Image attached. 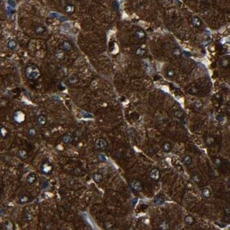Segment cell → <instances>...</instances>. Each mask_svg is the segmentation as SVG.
Here are the masks:
<instances>
[{
  "mask_svg": "<svg viewBox=\"0 0 230 230\" xmlns=\"http://www.w3.org/2000/svg\"><path fill=\"white\" fill-rule=\"evenodd\" d=\"M37 123L38 124L40 125V126H43V125H45L46 123H47V118L45 116H44V115H40V116H38V119H37Z\"/></svg>",
  "mask_w": 230,
  "mask_h": 230,
  "instance_id": "30bf717a",
  "label": "cell"
},
{
  "mask_svg": "<svg viewBox=\"0 0 230 230\" xmlns=\"http://www.w3.org/2000/svg\"><path fill=\"white\" fill-rule=\"evenodd\" d=\"M72 140H73V138L70 135H65L62 137V141L64 142L65 143H66V144L71 143L72 142Z\"/></svg>",
  "mask_w": 230,
  "mask_h": 230,
  "instance_id": "9a60e30c",
  "label": "cell"
},
{
  "mask_svg": "<svg viewBox=\"0 0 230 230\" xmlns=\"http://www.w3.org/2000/svg\"><path fill=\"white\" fill-rule=\"evenodd\" d=\"M163 150L165 152H169L170 150H171V144L169 143H164L163 144Z\"/></svg>",
  "mask_w": 230,
  "mask_h": 230,
  "instance_id": "cb8c5ba5",
  "label": "cell"
},
{
  "mask_svg": "<svg viewBox=\"0 0 230 230\" xmlns=\"http://www.w3.org/2000/svg\"><path fill=\"white\" fill-rule=\"evenodd\" d=\"M55 56L58 59H62L65 57V54H64V50H62V49H58L55 50Z\"/></svg>",
  "mask_w": 230,
  "mask_h": 230,
  "instance_id": "ba28073f",
  "label": "cell"
},
{
  "mask_svg": "<svg viewBox=\"0 0 230 230\" xmlns=\"http://www.w3.org/2000/svg\"><path fill=\"white\" fill-rule=\"evenodd\" d=\"M175 115L176 116L177 118H181L182 116V113L181 111H176L175 113Z\"/></svg>",
  "mask_w": 230,
  "mask_h": 230,
  "instance_id": "4dcf8cb0",
  "label": "cell"
},
{
  "mask_svg": "<svg viewBox=\"0 0 230 230\" xmlns=\"http://www.w3.org/2000/svg\"><path fill=\"white\" fill-rule=\"evenodd\" d=\"M202 194L203 195V197H205V198H208L210 196V190L207 188L203 189L202 191Z\"/></svg>",
  "mask_w": 230,
  "mask_h": 230,
  "instance_id": "44dd1931",
  "label": "cell"
},
{
  "mask_svg": "<svg viewBox=\"0 0 230 230\" xmlns=\"http://www.w3.org/2000/svg\"><path fill=\"white\" fill-rule=\"evenodd\" d=\"M160 228L162 229V230H166V229L169 228V225L164 222H162L161 224H160Z\"/></svg>",
  "mask_w": 230,
  "mask_h": 230,
  "instance_id": "f1b7e54d",
  "label": "cell"
},
{
  "mask_svg": "<svg viewBox=\"0 0 230 230\" xmlns=\"http://www.w3.org/2000/svg\"><path fill=\"white\" fill-rule=\"evenodd\" d=\"M13 119L16 123L21 124L25 121L26 115L22 111H16L13 115Z\"/></svg>",
  "mask_w": 230,
  "mask_h": 230,
  "instance_id": "3957f363",
  "label": "cell"
},
{
  "mask_svg": "<svg viewBox=\"0 0 230 230\" xmlns=\"http://www.w3.org/2000/svg\"><path fill=\"white\" fill-rule=\"evenodd\" d=\"M167 75H168V77H173L174 76V72L173 70H168V72H167Z\"/></svg>",
  "mask_w": 230,
  "mask_h": 230,
  "instance_id": "f546056e",
  "label": "cell"
},
{
  "mask_svg": "<svg viewBox=\"0 0 230 230\" xmlns=\"http://www.w3.org/2000/svg\"><path fill=\"white\" fill-rule=\"evenodd\" d=\"M0 135L2 137H6L8 135V130L4 127L0 128Z\"/></svg>",
  "mask_w": 230,
  "mask_h": 230,
  "instance_id": "ac0fdd59",
  "label": "cell"
},
{
  "mask_svg": "<svg viewBox=\"0 0 230 230\" xmlns=\"http://www.w3.org/2000/svg\"><path fill=\"white\" fill-rule=\"evenodd\" d=\"M53 169H54L53 165L47 161L43 162V164L41 166V172L45 175H50L53 172Z\"/></svg>",
  "mask_w": 230,
  "mask_h": 230,
  "instance_id": "7a4b0ae2",
  "label": "cell"
},
{
  "mask_svg": "<svg viewBox=\"0 0 230 230\" xmlns=\"http://www.w3.org/2000/svg\"><path fill=\"white\" fill-rule=\"evenodd\" d=\"M62 50L64 51H70L72 49V45L70 43L67 41L63 42V43L62 44Z\"/></svg>",
  "mask_w": 230,
  "mask_h": 230,
  "instance_id": "8fae6325",
  "label": "cell"
},
{
  "mask_svg": "<svg viewBox=\"0 0 230 230\" xmlns=\"http://www.w3.org/2000/svg\"><path fill=\"white\" fill-rule=\"evenodd\" d=\"M200 1H202V0H200Z\"/></svg>",
  "mask_w": 230,
  "mask_h": 230,
  "instance_id": "d6a6232c",
  "label": "cell"
},
{
  "mask_svg": "<svg viewBox=\"0 0 230 230\" xmlns=\"http://www.w3.org/2000/svg\"><path fill=\"white\" fill-rule=\"evenodd\" d=\"M149 177L154 181H158L160 178V172L157 169H153L149 173Z\"/></svg>",
  "mask_w": 230,
  "mask_h": 230,
  "instance_id": "8992f818",
  "label": "cell"
},
{
  "mask_svg": "<svg viewBox=\"0 0 230 230\" xmlns=\"http://www.w3.org/2000/svg\"><path fill=\"white\" fill-rule=\"evenodd\" d=\"M130 187L133 190L137 191V192H140L142 190V183L139 181H133L130 183Z\"/></svg>",
  "mask_w": 230,
  "mask_h": 230,
  "instance_id": "5b68a950",
  "label": "cell"
},
{
  "mask_svg": "<svg viewBox=\"0 0 230 230\" xmlns=\"http://www.w3.org/2000/svg\"><path fill=\"white\" fill-rule=\"evenodd\" d=\"M94 180L96 183H100L103 180V176L101 173H95L94 175Z\"/></svg>",
  "mask_w": 230,
  "mask_h": 230,
  "instance_id": "e0dca14e",
  "label": "cell"
},
{
  "mask_svg": "<svg viewBox=\"0 0 230 230\" xmlns=\"http://www.w3.org/2000/svg\"><path fill=\"white\" fill-rule=\"evenodd\" d=\"M74 11V6L71 4H68L65 7V12L68 14H72Z\"/></svg>",
  "mask_w": 230,
  "mask_h": 230,
  "instance_id": "ffe728a7",
  "label": "cell"
},
{
  "mask_svg": "<svg viewBox=\"0 0 230 230\" xmlns=\"http://www.w3.org/2000/svg\"><path fill=\"white\" fill-rule=\"evenodd\" d=\"M17 46V42L14 40H10L7 43V47H9V49H12L14 50L15 49Z\"/></svg>",
  "mask_w": 230,
  "mask_h": 230,
  "instance_id": "4fadbf2b",
  "label": "cell"
},
{
  "mask_svg": "<svg viewBox=\"0 0 230 230\" xmlns=\"http://www.w3.org/2000/svg\"><path fill=\"white\" fill-rule=\"evenodd\" d=\"M214 142H215L214 138L212 137H207V139L206 140V144L207 145H211Z\"/></svg>",
  "mask_w": 230,
  "mask_h": 230,
  "instance_id": "4316f807",
  "label": "cell"
},
{
  "mask_svg": "<svg viewBox=\"0 0 230 230\" xmlns=\"http://www.w3.org/2000/svg\"><path fill=\"white\" fill-rule=\"evenodd\" d=\"M145 53V51L144 50H142L141 48H138L136 51V54L138 55H143Z\"/></svg>",
  "mask_w": 230,
  "mask_h": 230,
  "instance_id": "83f0119b",
  "label": "cell"
},
{
  "mask_svg": "<svg viewBox=\"0 0 230 230\" xmlns=\"http://www.w3.org/2000/svg\"><path fill=\"white\" fill-rule=\"evenodd\" d=\"M155 203L157 204V205H161V204H163L164 202V197H162V198H161V197H159V198H157L156 199H155Z\"/></svg>",
  "mask_w": 230,
  "mask_h": 230,
  "instance_id": "484cf974",
  "label": "cell"
},
{
  "mask_svg": "<svg viewBox=\"0 0 230 230\" xmlns=\"http://www.w3.org/2000/svg\"><path fill=\"white\" fill-rule=\"evenodd\" d=\"M183 161H184V163L186 164V165H190V164H191V162H192V159H191V157H189V156H185V157H183Z\"/></svg>",
  "mask_w": 230,
  "mask_h": 230,
  "instance_id": "603a6c76",
  "label": "cell"
},
{
  "mask_svg": "<svg viewBox=\"0 0 230 230\" xmlns=\"http://www.w3.org/2000/svg\"><path fill=\"white\" fill-rule=\"evenodd\" d=\"M25 74L30 80H36L41 77V72L36 65H29L25 69Z\"/></svg>",
  "mask_w": 230,
  "mask_h": 230,
  "instance_id": "6da1fadb",
  "label": "cell"
},
{
  "mask_svg": "<svg viewBox=\"0 0 230 230\" xmlns=\"http://www.w3.org/2000/svg\"><path fill=\"white\" fill-rule=\"evenodd\" d=\"M215 164H216V165L217 166H219L221 164V161L219 160V159H215Z\"/></svg>",
  "mask_w": 230,
  "mask_h": 230,
  "instance_id": "1f68e13d",
  "label": "cell"
},
{
  "mask_svg": "<svg viewBox=\"0 0 230 230\" xmlns=\"http://www.w3.org/2000/svg\"><path fill=\"white\" fill-rule=\"evenodd\" d=\"M36 176L34 173H30L29 174V176L26 178V182L29 185H32L35 183L36 181Z\"/></svg>",
  "mask_w": 230,
  "mask_h": 230,
  "instance_id": "52a82bcc",
  "label": "cell"
},
{
  "mask_svg": "<svg viewBox=\"0 0 230 230\" xmlns=\"http://www.w3.org/2000/svg\"><path fill=\"white\" fill-rule=\"evenodd\" d=\"M18 156L21 159H26L28 158V154L26 152V151H25L24 149H21L18 152Z\"/></svg>",
  "mask_w": 230,
  "mask_h": 230,
  "instance_id": "7c38bea8",
  "label": "cell"
},
{
  "mask_svg": "<svg viewBox=\"0 0 230 230\" xmlns=\"http://www.w3.org/2000/svg\"><path fill=\"white\" fill-rule=\"evenodd\" d=\"M30 201V198L26 195H22L19 197V199H18V202L21 204V205H24L26 204L27 202H29Z\"/></svg>",
  "mask_w": 230,
  "mask_h": 230,
  "instance_id": "9c48e42d",
  "label": "cell"
},
{
  "mask_svg": "<svg viewBox=\"0 0 230 230\" xmlns=\"http://www.w3.org/2000/svg\"><path fill=\"white\" fill-rule=\"evenodd\" d=\"M45 29L43 26H38L35 27V32L38 35L43 34L45 32Z\"/></svg>",
  "mask_w": 230,
  "mask_h": 230,
  "instance_id": "2e32d148",
  "label": "cell"
},
{
  "mask_svg": "<svg viewBox=\"0 0 230 230\" xmlns=\"http://www.w3.org/2000/svg\"><path fill=\"white\" fill-rule=\"evenodd\" d=\"M27 135L30 137H34L37 135V130H35V128H30L28 130Z\"/></svg>",
  "mask_w": 230,
  "mask_h": 230,
  "instance_id": "5bb4252c",
  "label": "cell"
},
{
  "mask_svg": "<svg viewBox=\"0 0 230 230\" xmlns=\"http://www.w3.org/2000/svg\"><path fill=\"white\" fill-rule=\"evenodd\" d=\"M184 221H185V223L186 224L191 225L194 222V219L193 218V217H191V216H187V217H185Z\"/></svg>",
  "mask_w": 230,
  "mask_h": 230,
  "instance_id": "d6986e66",
  "label": "cell"
},
{
  "mask_svg": "<svg viewBox=\"0 0 230 230\" xmlns=\"http://www.w3.org/2000/svg\"><path fill=\"white\" fill-rule=\"evenodd\" d=\"M95 147L97 149L105 150L108 147V142L103 138H98L94 143Z\"/></svg>",
  "mask_w": 230,
  "mask_h": 230,
  "instance_id": "277c9868",
  "label": "cell"
},
{
  "mask_svg": "<svg viewBox=\"0 0 230 230\" xmlns=\"http://www.w3.org/2000/svg\"><path fill=\"white\" fill-rule=\"evenodd\" d=\"M135 35L137 38L141 39V38H143L145 36V33L142 30H137V31H136Z\"/></svg>",
  "mask_w": 230,
  "mask_h": 230,
  "instance_id": "d4e9b609",
  "label": "cell"
},
{
  "mask_svg": "<svg viewBox=\"0 0 230 230\" xmlns=\"http://www.w3.org/2000/svg\"><path fill=\"white\" fill-rule=\"evenodd\" d=\"M192 23L195 26H201V20L197 17H194L192 18Z\"/></svg>",
  "mask_w": 230,
  "mask_h": 230,
  "instance_id": "7402d4cb",
  "label": "cell"
}]
</instances>
